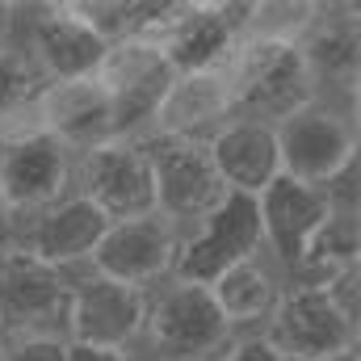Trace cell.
Returning <instances> with one entry per match:
<instances>
[{"label": "cell", "mask_w": 361, "mask_h": 361, "mask_svg": "<svg viewBox=\"0 0 361 361\" xmlns=\"http://www.w3.org/2000/svg\"><path fill=\"white\" fill-rule=\"evenodd\" d=\"M68 361H147L143 353H114V349H85L68 345Z\"/></svg>", "instance_id": "cell-27"}, {"label": "cell", "mask_w": 361, "mask_h": 361, "mask_svg": "<svg viewBox=\"0 0 361 361\" xmlns=\"http://www.w3.org/2000/svg\"><path fill=\"white\" fill-rule=\"evenodd\" d=\"M76 273H63L34 257L25 244L0 248V332L13 341L63 336Z\"/></svg>", "instance_id": "cell-4"}, {"label": "cell", "mask_w": 361, "mask_h": 361, "mask_svg": "<svg viewBox=\"0 0 361 361\" xmlns=\"http://www.w3.org/2000/svg\"><path fill=\"white\" fill-rule=\"evenodd\" d=\"M76 152H68L47 130H30L13 143H0V193L17 214V227L51 210L72 193Z\"/></svg>", "instance_id": "cell-10"}, {"label": "cell", "mask_w": 361, "mask_h": 361, "mask_svg": "<svg viewBox=\"0 0 361 361\" xmlns=\"http://www.w3.org/2000/svg\"><path fill=\"white\" fill-rule=\"evenodd\" d=\"M25 51L34 55L38 72L55 80H89L105 63V42L72 13L68 0L55 4H25Z\"/></svg>", "instance_id": "cell-12"}, {"label": "cell", "mask_w": 361, "mask_h": 361, "mask_svg": "<svg viewBox=\"0 0 361 361\" xmlns=\"http://www.w3.org/2000/svg\"><path fill=\"white\" fill-rule=\"evenodd\" d=\"M223 72H227V85L235 97V118H252V122L273 126L319 97L315 72L298 47L240 38L235 55L227 59Z\"/></svg>", "instance_id": "cell-3"}, {"label": "cell", "mask_w": 361, "mask_h": 361, "mask_svg": "<svg viewBox=\"0 0 361 361\" xmlns=\"http://www.w3.org/2000/svg\"><path fill=\"white\" fill-rule=\"evenodd\" d=\"M38 130H47L51 139H59L68 152H92L109 139H118V114H114V97L105 85L89 80H55L42 89L38 101Z\"/></svg>", "instance_id": "cell-16"}, {"label": "cell", "mask_w": 361, "mask_h": 361, "mask_svg": "<svg viewBox=\"0 0 361 361\" xmlns=\"http://www.w3.org/2000/svg\"><path fill=\"white\" fill-rule=\"evenodd\" d=\"M143 328H147V294L118 286L97 273H76L63 341L85 349H114V353H143Z\"/></svg>", "instance_id": "cell-8"}, {"label": "cell", "mask_w": 361, "mask_h": 361, "mask_svg": "<svg viewBox=\"0 0 361 361\" xmlns=\"http://www.w3.org/2000/svg\"><path fill=\"white\" fill-rule=\"evenodd\" d=\"M223 319L231 324L235 336H248V332H261L265 319L273 315L277 298L286 294V281L269 257H257L248 265H235L231 273H223L214 286H210Z\"/></svg>", "instance_id": "cell-21"}, {"label": "cell", "mask_w": 361, "mask_h": 361, "mask_svg": "<svg viewBox=\"0 0 361 361\" xmlns=\"http://www.w3.org/2000/svg\"><path fill=\"white\" fill-rule=\"evenodd\" d=\"M257 210H261V231H265V257L277 265V273H286L302 257V248L328 227V219L336 214V202L319 185L277 177L257 197Z\"/></svg>", "instance_id": "cell-15"}, {"label": "cell", "mask_w": 361, "mask_h": 361, "mask_svg": "<svg viewBox=\"0 0 361 361\" xmlns=\"http://www.w3.org/2000/svg\"><path fill=\"white\" fill-rule=\"evenodd\" d=\"M180 240L185 235L173 223H164L160 214L109 223L105 235H101V244H97V252H92V261H89V273L152 294L156 286H164L173 277V269H177Z\"/></svg>", "instance_id": "cell-11"}, {"label": "cell", "mask_w": 361, "mask_h": 361, "mask_svg": "<svg viewBox=\"0 0 361 361\" xmlns=\"http://www.w3.org/2000/svg\"><path fill=\"white\" fill-rule=\"evenodd\" d=\"M152 156V185H156V214L173 223L180 235L202 227L227 197V185L214 173L206 143H177V139H143Z\"/></svg>", "instance_id": "cell-7"}, {"label": "cell", "mask_w": 361, "mask_h": 361, "mask_svg": "<svg viewBox=\"0 0 361 361\" xmlns=\"http://www.w3.org/2000/svg\"><path fill=\"white\" fill-rule=\"evenodd\" d=\"M8 353H13V336L0 332V361H8Z\"/></svg>", "instance_id": "cell-29"}, {"label": "cell", "mask_w": 361, "mask_h": 361, "mask_svg": "<svg viewBox=\"0 0 361 361\" xmlns=\"http://www.w3.org/2000/svg\"><path fill=\"white\" fill-rule=\"evenodd\" d=\"M109 219L89 206L80 193H68L63 202H55L51 210L34 214L30 223L17 227V244H25L34 257H42L47 265L63 273H85L105 235Z\"/></svg>", "instance_id": "cell-17"}, {"label": "cell", "mask_w": 361, "mask_h": 361, "mask_svg": "<svg viewBox=\"0 0 361 361\" xmlns=\"http://www.w3.org/2000/svg\"><path fill=\"white\" fill-rule=\"evenodd\" d=\"M353 361H361V357H353Z\"/></svg>", "instance_id": "cell-30"}, {"label": "cell", "mask_w": 361, "mask_h": 361, "mask_svg": "<svg viewBox=\"0 0 361 361\" xmlns=\"http://www.w3.org/2000/svg\"><path fill=\"white\" fill-rule=\"evenodd\" d=\"M261 336L281 361H353L361 353V328L345 319L328 290H286Z\"/></svg>", "instance_id": "cell-5"}, {"label": "cell", "mask_w": 361, "mask_h": 361, "mask_svg": "<svg viewBox=\"0 0 361 361\" xmlns=\"http://www.w3.org/2000/svg\"><path fill=\"white\" fill-rule=\"evenodd\" d=\"M8 361H68L63 336H34V341H13Z\"/></svg>", "instance_id": "cell-24"}, {"label": "cell", "mask_w": 361, "mask_h": 361, "mask_svg": "<svg viewBox=\"0 0 361 361\" xmlns=\"http://www.w3.org/2000/svg\"><path fill=\"white\" fill-rule=\"evenodd\" d=\"M361 269V227L357 214L336 210L328 227L302 248V257L281 273L286 290H332L349 273Z\"/></svg>", "instance_id": "cell-20"}, {"label": "cell", "mask_w": 361, "mask_h": 361, "mask_svg": "<svg viewBox=\"0 0 361 361\" xmlns=\"http://www.w3.org/2000/svg\"><path fill=\"white\" fill-rule=\"evenodd\" d=\"M235 118V97L227 72H189L173 76L147 122L143 139H177V143H206L219 126Z\"/></svg>", "instance_id": "cell-14"}, {"label": "cell", "mask_w": 361, "mask_h": 361, "mask_svg": "<svg viewBox=\"0 0 361 361\" xmlns=\"http://www.w3.org/2000/svg\"><path fill=\"white\" fill-rule=\"evenodd\" d=\"M273 135H277L281 177L290 180L328 189L349 169H357V147H361L357 101L315 97L311 105L273 122Z\"/></svg>", "instance_id": "cell-1"}, {"label": "cell", "mask_w": 361, "mask_h": 361, "mask_svg": "<svg viewBox=\"0 0 361 361\" xmlns=\"http://www.w3.org/2000/svg\"><path fill=\"white\" fill-rule=\"evenodd\" d=\"M319 17L315 0H248L244 8V38H261V42H281V47H298L311 25Z\"/></svg>", "instance_id": "cell-23"}, {"label": "cell", "mask_w": 361, "mask_h": 361, "mask_svg": "<svg viewBox=\"0 0 361 361\" xmlns=\"http://www.w3.org/2000/svg\"><path fill=\"white\" fill-rule=\"evenodd\" d=\"M13 240H17V214L8 210V202H4V193H0V248L13 244Z\"/></svg>", "instance_id": "cell-28"}, {"label": "cell", "mask_w": 361, "mask_h": 361, "mask_svg": "<svg viewBox=\"0 0 361 361\" xmlns=\"http://www.w3.org/2000/svg\"><path fill=\"white\" fill-rule=\"evenodd\" d=\"M257 257H265V231H261L257 197L227 193L223 206L180 240L173 277L197 281V286H214L223 273H231L235 265H248Z\"/></svg>", "instance_id": "cell-9"}, {"label": "cell", "mask_w": 361, "mask_h": 361, "mask_svg": "<svg viewBox=\"0 0 361 361\" xmlns=\"http://www.w3.org/2000/svg\"><path fill=\"white\" fill-rule=\"evenodd\" d=\"M51 80L38 72L34 55L21 47L0 51V143H13L38 130V101Z\"/></svg>", "instance_id": "cell-22"}, {"label": "cell", "mask_w": 361, "mask_h": 361, "mask_svg": "<svg viewBox=\"0 0 361 361\" xmlns=\"http://www.w3.org/2000/svg\"><path fill=\"white\" fill-rule=\"evenodd\" d=\"M235 341L223 319L210 286L169 277L147 294V328L143 357L147 361H219Z\"/></svg>", "instance_id": "cell-2"}, {"label": "cell", "mask_w": 361, "mask_h": 361, "mask_svg": "<svg viewBox=\"0 0 361 361\" xmlns=\"http://www.w3.org/2000/svg\"><path fill=\"white\" fill-rule=\"evenodd\" d=\"M244 8L248 4L240 0H185L177 25L160 38L173 76L227 68V59L244 38Z\"/></svg>", "instance_id": "cell-13"}, {"label": "cell", "mask_w": 361, "mask_h": 361, "mask_svg": "<svg viewBox=\"0 0 361 361\" xmlns=\"http://www.w3.org/2000/svg\"><path fill=\"white\" fill-rule=\"evenodd\" d=\"M25 42V4L0 0V51H13Z\"/></svg>", "instance_id": "cell-26"}, {"label": "cell", "mask_w": 361, "mask_h": 361, "mask_svg": "<svg viewBox=\"0 0 361 361\" xmlns=\"http://www.w3.org/2000/svg\"><path fill=\"white\" fill-rule=\"evenodd\" d=\"M206 152L214 160V173L227 185V193H244V197H261L273 180L281 177V160H277V135L269 122H252V118H231L227 126H219L206 139Z\"/></svg>", "instance_id": "cell-18"}, {"label": "cell", "mask_w": 361, "mask_h": 361, "mask_svg": "<svg viewBox=\"0 0 361 361\" xmlns=\"http://www.w3.org/2000/svg\"><path fill=\"white\" fill-rule=\"evenodd\" d=\"M361 21L357 4H319V17L311 25V34L298 42V51L307 55L319 97L332 101H357V51H361Z\"/></svg>", "instance_id": "cell-19"}, {"label": "cell", "mask_w": 361, "mask_h": 361, "mask_svg": "<svg viewBox=\"0 0 361 361\" xmlns=\"http://www.w3.org/2000/svg\"><path fill=\"white\" fill-rule=\"evenodd\" d=\"M219 361H281V357L273 353V345L261 332H248V336H235Z\"/></svg>", "instance_id": "cell-25"}, {"label": "cell", "mask_w": 361, "mask_h": 361, "mask_svg": "<svg viewBox=\"0 0 361 361\" xmlns=\"http://www.w3.org/2000/svg\"><path fill=\"white\" fill-rule=\"evenodd\" d=\"M72 193L97 206L109 223L156 214L152 156L143 139H109L92 152H80L72 173Z\"/></svg>", "instance_id": "cell-6"}]
</instances>
